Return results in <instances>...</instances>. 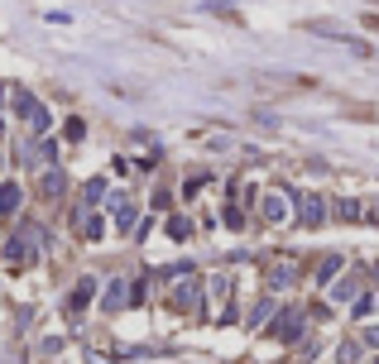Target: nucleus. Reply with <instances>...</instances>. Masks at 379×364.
<instances>
[{
    "label": "nucleus",
    "instance_id": "nucleus-1",
    "mask_svg": "<svg viewBox=\"0 0 379 364\" xmlns=\"http://www.w3.org/2000/svg\"><path fill=\"white\" fill-rule=\"evenodd\" d=\"M322 216H326L322 197H302V221H307V226H322Z\"/></svg>",
    "mask_w": 379,
    "mask_h": 364
},
{
    "label": "nucleus",
    "instance_id": "nucleus-2",
    "mask_svg": "<svg viewBox=\"0 0 379 364\" xmlns=\"http://www.w3.org/2000/svg\"><path fill=\"white\" fill-rule=\"evenodd\" d=\"M15 207H20V187H0V216H10Z\"/></svg>",
    "mask_w": 379,
    "mask_h": 364
},
{
    "label": "nucleus",
    "instance_id": "nucleus-3",
    "mask_svg": "<svg viewBox=\"0 0 379 364\" xmlns=\"http://www.w3.org/2000/svg\"><path fill=\"white\" fill-rule=\"evenodd\" d=\"M336 216H341V221H355V216H360V202H351V197L336 202Z\"/></svg>",
    "mask_w": 379,
    "mask_h": 364
},
{
    "label": "nucleus",
    "instance_id": "nucleus-4",
    "mask_svg": "<svg viewBox=\"0 0 379 364\" xmlns=\"http://www.w3.org/2000/svg\"><path fill=\"white\" fill-rule=\"evenodd\" d=\"M192 297H197V287H178V292H173V302H178V307H192Z\"/></svg>",
    "mask_w": 379,
    "mask_h": 364
},
{
    "label": "nucleus",
    "instance_id": "nucleus-5",
    "mask_svg": "<svg viewBox=\"0 0 379 364\" xmlns=\"http://www.w3.org/2000/svg\"><path fill=\"white\" fill-rule=\"evenodd\" d=\"M44 192H63V173H49L44 178Z\"/></svg>",
    "mask_w": 379,
    "mask_h": 364
}]
</instances>
